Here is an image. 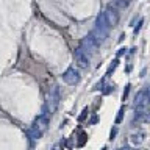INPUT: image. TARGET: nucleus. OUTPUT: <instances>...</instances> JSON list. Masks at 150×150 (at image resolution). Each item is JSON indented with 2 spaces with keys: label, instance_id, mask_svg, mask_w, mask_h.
<instances>
[{
  "label": "nucleus",
  "instance_id": "obj_2",
  "mask_svg": "<svg viewBox=\"0 0 150 150\" xmlns=\"http://www.w3.org/2000/svg\"><path fill=\"white\" fill-rule=\"evenodd\" d=\"M58 103H59V91H58V86H53L47 94V110H49L50 114H53L56 111Z\"/></svg>",
  "mask_w": 150,
  "mask_h": 150
},
{
  "label": "nucleus",
  "instance_id": "obj_8",
  "mask_svg": "<svg viewBox=\"0 0 150 150\" xmlns=\"http://www.w3.org/2000/svg\"><path fill=\"white\" fill-rule=\"evenodd\" d=\"M33 125H35L38 130H41L42 133H44L45 128H47V125H49V119H47L45 116H39V117L35 120V124H33Z\"/></svg>",
  "mask_w": 150,
  "mask_h": 150
},
{
  "label": "nucleus",
  "instance_id": "obj_6",
  "mask_svg": "<svg viewBox=\"0 0 150 150\" xmlns=\"http://www.w3.org/2000/svg\"><path fill=\"white\" fill-rule=\"evenodd\" d=\"M63 80L67 84H77V83H80V74H78V70H75L74 67L67 69L63 74Z\"/></svg>",
  "mask_w": 150,
  "mask_h": 150
},
{
  "label": "nucleus",
  "instance_id": "obj_14",
  "mask_svg": "<svg viewBox=\"0 0 150 150\" xmlns=\"http://www.w3.org/2000/svg\"><path fill=\"white\" fill-rule=\"evenodd\" d=\"M86 139H88L86 133H81V136H80V141H78V145H84V142H86Z\"/></svg>",
  "mask_w": 150,
  "mask_h": 150
},
{
  "label": "nucleus",
  "instance_id": "obj_15",
  "mask_svg": "<svg viewBox=\"0 0 150 150\" xmlns=\"http://www.w3.org/2000/svg\"><path fill=\"white\" fill-rule=\"evenodd\" d=\"M128 91H130V86H127L125 91H124V94H122V98H124V100L127 98V96H128Z\"/></svg>",
  "mask_w": 150,
  "mask_h": 150
},
{
  "label": "nucleus",
  "instance_id": "obj_10",
  "mask_svg": "<svg viewBox=\"0 0 150 150\" xmlns=\"http://www.w3.org/2000/svg\"><path fill=\"white\" fill-rule=\"evenodd\" d=\"M130 141H131L133 145H141L142 141H144V133H133L131 138H130Z\"/></svg>",
  "mask_w": 150,
  "mask_h": 150
},
{
  "label": "nucleus",
  "instance_id": "obj_1",
  "mask_svg": "<svg viewBox=\"0 0 150 150\" xmlns=\"http://www.w3.org/2000/svg\"><path fill=\"white\" fill-rule=\"evenodd\" d=\"M110 25H108L105 16H103V13H100L96 19V28L92 30V38L97 41V44L100 45L102 42H105V39L108 38V33H110Z\"/></svg>",
  "mask_w": 150,
  "mask_h": 150
},
{
  "label": "nucleus",
  "instance_id": "obj_4",
  "mask_svg": "<svg viewBox=\"0 0 150 150\" xmlns=\"http://www.w3.org/2000/svg\"><path fill=\"white\" fill-rule=\"evenodd\" d=\"M97 47H98V44H97V41L94 39L92 38V35L91 33H89L88 36H84L83 38V41H81V47H80V49H81L84 53H94V52L97 50Z\"/></svg>",
  "mask_w": 150,
  "mask_h": 150
},
{
  "label": "nucleus",
  "instance_id": "obj_17",
  "mask_svg": "<svg viewBox=\"0 0 150 150\" xmlns=\"http://www.w3.org/2000/svg\"><path fill=\"white\" fill-rule=\"evenodd\" d=\"M86 114H88V108H86V110H83V114H81V116L78 117V120H83L84 117H86Z\"/></svg>",
  "mask_w": 150,
  "mask_h": 150
},
{
  "label": "nucleus",
  "instance_id": "obj_20",
  "mask_svg": "<svg viewBox=\"0 0 150 150\" xmlns=\"http://www.w3.org/2000/svg\"><path fill=\"white\" fill-rule=\"evenodd\" d=\"M55 150H58V149H55Z\"/></svg>",
  "mask_w": 150,
  "mask_h": 150
},
{
  "label": "nucleus",
  "instance_id": "obj_5",
  "mask_svg": "<svg viewBox=\"0 0 150 150\" xmlns=\"http://www.w3.org/2000/svg\"><path fill=\"white\" fill-rule=\"evenodd\" d=\"M147 103H149V91H147V89H144V91H141L138 96H136L134 106H136V110L145 111V108H147Z\"/></svg>",
  "mask_w": 150,
  "mask_h": 150
},
{
  "label": "nucleus",
  "instance_id": "obj_7",
  "mask_svg": "<svg viewBox=\"0 0 150 150\" xmlns=\"http://www.w3.org/2000/svg\"><path fill=\"white\" fill-rule=\"evenodd\" d=\"M74 56H75V63H77L78 67L86 69L88 66H89V58H88V55L84 53V52H83L81 49H77V50H75Z\"/></svg>",
  "mask_w": 150,
  "mask_h": 150
},
{
  "label": "nucleus",
  "instance_id": "obj_11",
  "mask_svg": "<svg viewBox=\"0 0 150 150\" xmlns=\"http://www.w3.org/2000/svg\"><path fill=\"white\" fill-rule=\"evenodd\" d=\"M112 5L116 8H127L130 5V0H112Z\"/></svg>",
  "mask_w": 150,
  "mask_h": 150
},
{
  "label": "nucleus",
  "instance_id": "obj_19",
  "mask_svg": "<svg viewBox=\"0 0 150 150\" xmlns=\"http://www.w3.org/2000/svg\"><path fill=\"white\" fill-rule=\"evenodd\" d=\"M103 150H106V149H103Z\"/></svg>",
  "mask_w": 150,
  "mask_h": 150
},
{
  "label": "nucleus",
  "instance_id": "obj_12",
  "mask_svg": "<svg viewBox=\"0 0 150 150\" xmlns=\"http://www.w3.org/2000/svg\"><path fill=\"white\" fill-rule=\"evenodd\" d=\"M117 63H119V61H112V64L110 66V69H108V72H106V75H111V72H112V70H114L116 67H117Z\"/></svg>",
  "mask_w": 150,
  "mask_h": 150
},
{
  "label": "nucleus",
  "instance_id": "obj_18",
  "mask_svg": "<svg viewBox=\"0 0 150 150\" xmlns=\"http://www.w3.org/2000/svg\"><path fill=\"white\" fill-rule=\"evenodd\" d=\"M91 122H92V124H96V122H97V116H94L92 119H91Z\"/></svg>",
  "mask_w": 150,
  "mask_h": 150
},
{
  "label": "nucleus",
  "instance_id": "obj_16",
  "mask_svg": "<svg viewBox=\"0 0 150 150\" xmlns=\"http://www.w3.org/2000/svg\"><path fill=\"white\" fill-rule=\"evenodd\" d=\"M116 134H117V128H112L111 130V134H110V139H114Z\"/></svg>",
  "mask_w": 150,
  "mask_h": 150
},
{
  "label": "nucleus",
  "instance_id": "obj_13",
  "mask_svg": "<svg viewBox=\"0 0 150 150\" xmlns=\"http://www.w3.org/2000/svg\"><path fill=\"white\" fill-rule=\"evenodd\" d=\"M122 116H124V108L119 110V114H117V117H116V124H120L122 122Z\"/></svg>",
  "mask_w": 150,
  "mask_h": 150
},
{
  "label": "nucleus",
  "instance_id": "obj_3",
  "mask_svg": "<svg viewBox=\"0 0 150 150\" xmlns=\"http://www.w3.org/2000/svg\"><path fill=\"white\" fill-rule=\"evenodd\" d=\"M103 16H105V19H106V22H108L110 27H114L117 23V21H119V13H117V8L112 3H110L106 6V11L103 13Z\"/></svg>",
  "mask_w": 150,
  "mask_h": 150
},
{
  "label": "nucleus",
  "instance_id": "obj_9",
  "mask_svg": "<svg viewBox=\"0 0 150 150\" xmlns=\"http://www.w3.org/2000/svg\"><path fill=\"white\" fill-rule=\"evenodd\" d=\"M27 136L28 138H31V139H39L41 136H42V131L41 130H38L35 125L31 127V128H28L27 130Z\"/></svg>",
  "mask_w": 150,
  "mask_h": 150
}]
</instances>
